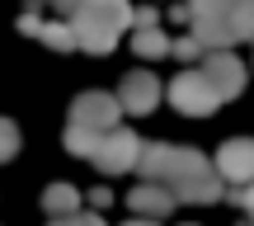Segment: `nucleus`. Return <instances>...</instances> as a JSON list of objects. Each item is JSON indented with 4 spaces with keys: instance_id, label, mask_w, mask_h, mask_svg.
<instances>
[{
    "instance_id": "2eb2a0df",
    "label": "nucleus",
    "mask_w": 254,
    "mask_h": 226,
    "mask_svg": "<svg viewBox=\"0 0 254 226\" xmlns=\"http://www.w3.org/2000/svg\"><path fill=\"white\" fill-rule=\"evenodd\" d=\"M38 38H43L52 52H71V47H75V28L66 24V19H52V24H43V28H38Z\"/></svg>"
},
{
    "instance_id": "6e6552de",
    "label": "nucleus",
    "mask_w": 254,
    "mask_h": 226,
    "mask_svg": "<svg viewBox=\"0 0 254 226\" xmlns=\"http://www.w3.org/2000/svg\"><path fill=\"white\" fill-rule=\"evenodd\" d=\"M202 75H207L212 90L221 94V104L240 99V90H245V66H240L236 52H202Z\"/></svg>"
},
{
    "instance_id": "ddd939ff",
    "label": "nucleus",
    "mask_w": 254,
    "mask_h": 226,
    "mask_svg": "<svg viewBox=\"0 0 254 226\" xmlns=\"http://www.w3.org/2000/svg\"><path fill=\"white\" fill-rule=\"evenodd\" d=\"M132 52H136V57H165V52H170V38L160 33V24L132 28Z\"/></svg>"
},
{
    "instance_id": "4be33fe9",
    "label": "nucleus",
    "mask_w": 254,
    "mask_h": 226,
    "mask_svg": "<svg viewBox=\"0 0 254 226\" xmlns=\"http://www.w3.org/2000/svg\"><path fill=\"white\" fill-rule=\"evenodd\" d=\"M38 28H43V19H38V14H19V33H33L38 38Z\"/></svg>"
},
{
    "instance_id": "9b49d317",
    "label": "nucleus",
    "mask_w": 254,
    "mask_h": 226,
    "mask_svg": "<svg viewBox=\"0 0 254 226\" xmlns=\"http://www.w3.org/2000/svg\"><path fill=\"white\" fill-rule=\"evenodd\" d=\"M43 212L47 217H71V212H80V189H75V184H47L43 189Z\"/></svg>"
},
{
    "instance_id": "1a4fd4ad",
    "label": "nucleus",
    "mask_w": 254,
    "mask_h": 226,
    "mask_svg": "<svg viewBox=\"0 0 254 226\" xmlns=\"http://www.w3.org/2000/svg\"><path fill=\"white\" fill-rule=\"evenodd\" d=\"M179 151L184 146H170V142H141V155H136L141 184H170L174 165H179Z\"/></svg>"
},
{
    "instance_id": "f3484780",
    "label": "nucleus",
    "mask_w": 254,
    "mask_h": 226,
    "mask_svg": "<svg viewBox=\"0 0 254 226\" xmlns=\"http://www.w3.org/2000/svg\"><path fill=\"white\" fill-rule=\"evenodd\" d=\"M14 155H19V127L9 118H0V165L14 160Z\"/></svg>"
},
{
    "instance_id": "39448f33",
    "label": "nucleus",
    "mask_w": 254,
    "mask_h": 226,
    "mask_svg": "<svg viewBox=\"0 0 254 226\" xmlns=\"http://www.w3.org/2000/svg\"><path fill=\"white\" fill-rule=\"evenodd\" d=\"M118 118H123L118 94L85 90V94H75V99H71V123H80V127H94V132H113V127H118Z\"/></svg>"
},
{
    "instance_id": "f8f14e48",
    "label": "nucleus",
    "mask_w": 254,
    "mask_h": 226,
    "mask_svg": "<svg viewBox=\"0 0 254 226\" xmlns=\"http://www.w3.org/2000/svg\"><path fill=\"white\" fill-rule=\"evenodd\" d=\"M66 151L71 155H85V160H94V151H99V142H104V132H94V127H80V123H66Z\"/></svg>"
},
{
    "instance_id": "aec40b11",
    "label": "nucleus",
    "mask_w": 254,
    "mask_h": 226,
    "mask_svg": "<svg viewBox=\"0 0 254 226\" xmlns=\"http://www.w3.org/2000/svg\"><path fill=\"white\" fill-rule=\"evenodd\" d=\"M231 203H236V208H245V217H250V226H254V184L236 189V193H231Z\"/></svg>"
},
{
    "instance_id": "412c9836",
    "label": "nucleus",
    "mask_w": 254,
    "mask_h": 226,
    "mask_svg": "<svg viewBox=\"0 0 254 226\" xmlns=\"http://www.w3.org/2000/svg\"><path fill=\"white\" fill-rule=\"evenodd\" d=\"M151 24H160V9H151V5L132 9V28H151Z\"/></svg>"
},
{
    "instance_id": "9d476101",
    "label": "nucleus",
    "mask_w": 254,
    "mask_h": 226,
    "mask_svg": "<svg viewBox=\"0 0 254 226\" xmlns=\"http://www.w3.org/2000/svg\"><path fill=\"white\" fill-rule=\"evenodd\" d=\"M127 208L136 212V217H151V222H165L174 212V193L165 189V184H141V189L127 193Z\"/></svg>"
},
{
    "instance_id": "f257e3e1",
    "label": "nucleus",
    "mask_w": 254,
    "mask_h": 226,
    "mask_svg": "<svg viewBox=\"0 0 254 226\" xmlns=\"http://www.w3.org/2000/svg\"><path fill=\"white\" fill-rule=\"evenodd\" d=\"M66 24L75 28V47L80 52H94V57H109L118 47L123 28H132V5L127 0H80Z\"/></svg>"
},
{
    "instance_id": "4468645a",
    "label": "nucleus",
    "mask_w": 254,
    "mask_h": 226,
    "mask_svg": "<svg viewBox=\"0 0 254 226\" xmlns=\"http://www.w3.org/2000/svg\"><path fill=\"white\" fill-rule=\"evenodd\" d=\"M231 33H236V43H250L254 38V0H231Z\"/></svg>"
},
{
    "instance_id": "a211bd4d",
    "label": "nucleus",
    "mask_w": 254,
    "mask_h": 226,
    "mask_svg": "<svg viewBox=\"0 0 254 226\" xmlns=\"http://www.w3.org/2000/svg\"><path fill=\"white\" fill-rule=\"evenodd\" d=\"M47 226H109L99 212H71V217H52Z\"/></svg>"
},
{
    "instance_id": "423d86ee",
    "label": "nucleus",
    "mask_w": 254,
    "mask_h": 226,
    "mask_svg": "<svg viewBox=\"0 0 254 226\" xmlns=\"http://www.w3.org/2000/svg\"><path fill=\"white\" fill-rule=\"evenodd\" d=\"M217 174L226 184H236V189H245V184H254V137H231V142H221L217 151Z\"/></svg>"
},
{
    "instance_id": "0eeeda50",
    "label": "nucleus",
    "mask_w": 254,
    "mask_h": 226,
    "mask_svg": "<svg viewBox=\"0 0 254 226\" xmlns=\"http://www.w3.org/2000/svg\"><path fill=\"white\" fill-rule=\"evenodd\" d=\"M160 99H165V85L155 80L151 71H127V75H123V85H118V104H123V113L146 118Z\"/></svg>"
},
{
    "instance_id": "f03ea898",
    "label": "nucleus",
    "mask_w": 254,
    "mask_h": 226,
    "mask_svg": "<svg viewBox=\"0 0 254 226\" xmlns=\"http://www.w3.org/2000/svg\"><path fill=\"white\" fill-rule=\"evenodd\" d=\"M221 184H226V179L217 174V165H212L202 151L184 146V151H179V165H174V174H170L165 189L174 193V203H217V198H226Z\"/></svg>"
},
{
    "instance_id": "7ed1b4c3",
    "label": "nucleus",
    "mask_w": 254,
    "mask_h": 226,
    "mask_svg": "<svg viewBox=\"0 0 254 226\" xmlns=\"http://www.w3.org/2000/svg\"><path fill=\"white\" fill-rule=\"evenodd\" d=\"M165 99L174 104V109H179L184 118H207V113H217V104H221V94L212 90V80L207 75H202V66L198 71H179L170 80V90H165Z\"/></svg>"
},
{
    "instance_id": "dca6fc26",
    "label": "nucleus",
    "mask_w": 254,
    "mask_h": 226,
    "mask_svg": "<svg viewBox=\"0 0 254 226\" xmlns=\"http://www.w3.org/2000/svg\"><path fill=\"white\" fill-rule=\"evenodd\" d=\"M207 14H231V0H189V5H179V19H207Z\"/></svg>"
},
{
    "instance_id": "20e7f679",
    "label": "nucleus",
    "mask_w": 254,
    "mask_h": 226,
    "mask_svg": "<svg viewBox=\"0 0 254 226\" xmlns=\"http://www.w3.org/2000/svg\"><path fill=\"white\" fill-rule=\"evenodd\" d=\"M136 155H141V137L118 123L113 132H104L99 151H94V170L99 174H127V170H136Z\"/></svg>"
},
{
    "instance_id": "b1692460",
    "label": "nucleus",
    "mask_w": 254,
    "mask_h": 226,
    "mask_svg": "<svg viewBox=\"0 0 254 226\" xmlns=\"http://www.w3.org/2000/svg\"><path fill=\"white\" fill-rule=\"evenodd\" d=\"M123 226H160V222H151V217H132V222H123Z\"/></svg>"
},
{
    "instance_id": "5701e85b",
    "label": "nucleus",
    "mask_w": 254,
    "mask_h": 226,
    "mask_svg": "<svg viewBox=\"0 0 254 226\" xmlns=\"http://www.w3.org/2000/svg\"><path fill=\"white\" fill-rule=\"evenodd\" d=\"M52 5H57V14H62V19H71L75 9H80V0H52Z\"/></svg>"
},
{
    "instance_id": "6ab92c4d",
    "label": "nucleus",
    "mask_w": 254,
    "mask_h": 226,
    "mask_svg": "<svg viewBox=\"0 0 254 226\" xmlns=\"http://www.w3.org/2000/svg\"><path fill=\"white\" fill-rule=\"evenodd\" d=\"M170 52L179 57V62H198V57H202V43L189 33V38H179V43H170Z\"/></svg>"
}]
</instances>
